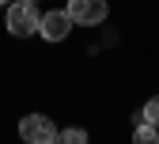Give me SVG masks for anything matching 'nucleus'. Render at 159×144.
<instances>
[{"instance_id":"f257e3e1","label":"nucleus","mask_w":159,"mask_h":144,"mask_svg":"<svg viewBox=\"0 0 159 144\" xmlns=\"http://www.w3.org/2000/svg\"><path fill=\"white\" fill-rule=\"evenodd\" d=\"M38 23H42L38 4H30V0H11V4H8V30H11L15 38L38 34Z\"/></svg>"},{"instance_id":"0eeeda50","label":"nucleus","mask_w":159,"mask_h":144,"mask_svg":"<svg viewBox=\"0 0 159 144\" xmlns=\"http://www.w3.org/2000/svg\"><path fill=\"white\" fill-rule=\"evenodd\" d=\"M140 118L148 121V125H155V129H159V95H152V99L144 102V110H140Z\"/></svg>"},{"instance_id":"9d476101","label":"nucleus","mask_w":159,"mask_h":144,"mask_svg":"<svg viewBox=\"0 0 159 144\" xmlns=\"http://www.w3.org/2000/svg\"><path fill=\"white\" fill-rule=\"evenodd\" d=\"M49 144H57V140H49Z\"/></svg>"},{"instance_id":"20e7f679","label":"nucleus","mask_w":159,"mask_h":144,"mask_svg":"<svg viewBox=\"0 0 159 144\" xmlns=\"http://www.w3.org/2000/svg\"><path fill=\"white\" fill-rule=\"evenodd\" d=\"M106 0H68V15H72V23L80 27H98L106 19Z\"/></svg>"},{"instance_id":"6e6552de","label":"nucleus","mask_w":159,"mask_h":144,"mask_svg":"<svg viewBox=\"0 0 159 144\" xmlns=\"http://www.w3.org/2000/svg\"><path fill=\"white\" fill-rule=\"evenodd\" d=\"M0 4H4V8H8V4H11V0H0Z\"/></svg>"},{"instance_id":"f03ea898","label":"nucleus","mask_w":159,"mask_h":144,"mask_svg":"<svg viewBox=\"0 0 159 144\" xmlns=\"http://www.w3.org/2000/svg\"><path fill=\"white\" fill-rule=\"evenodd\" d=\"M57 133L61 129H57L46 114H27L23 121H19V137H23L27 144H49V140H57Z\"/></svg>"},{"instance_id":"423d86ee","label":"nucleus","mask_w":159,"mask_h":144,"mask_svg":"<svg viewBox=\"0 0 159 144\" xmlns=\"http://www.w3.org/2000/svg\"><path fill=\"white\" fill-rule=\"evenodd\" d=\"M57 144H87V133L80 129V125H72V129H61V133H57Z\"/></svg>"},{"instance_id":"1a4fd4ad","label":"nucleus","mask_w":159,"mask_h":144,"mask_svg":"<svg viewBox=\"0 0 159 144\" xmlns=\"http://www.w3.org/2000/svg\"><path fill=\"white\" fill-rule=\"evenodd\" d=\"M30 4H38V0H30Z\"/></svg>"},{"instance_id":"7ed1b4c3","label":"nucleus","mask_w":159,"mask_h":144,"mask_svg":"<svg viewBox=\"0 0 159 144\" xmlns=\"http://www.w3.org/2000/svg\"><path fill=\"white\" fill-rule=\"evenodd\" d=\"M68 30H72V15H68V8H49V12H42L38 34H42L46 42H65Z\"/></svg>"},{"instance_id":"39448f33","label":"nucleus","mask_w":159,"mask_h":144,"mask_svg":"<svg viewBox=\"0 0 159 144\" xmlns=\"http://www.w3.org/2000/svg\"><path fill=\"white\" fill-rule=\"evenodd\" d=\"M133 144H159V129H155V125H148V121H136Z\"/></svg>"}]
</instances>
